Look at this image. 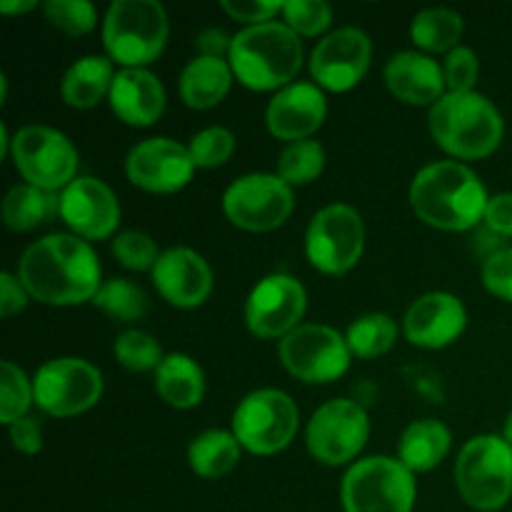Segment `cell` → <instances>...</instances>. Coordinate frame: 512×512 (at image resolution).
I'll use <instances>...</instances> for the list:
<instances>
[{"label":"cell","instance_id":"cell-1","mask_svg":"<svg viewBox=\"0 0 512 512\" xmlns=\"http://www.w3.org/2000/svg\"><path fill=\"white\" fill-rule=\"evenodd\" d=\"M18 278L33 300L68 308L95 300L100 263L95 250L78 235H45L18 260Z\"/></svg>","mask_w":512,"mask_h":512},{"label":"cell","instance_id":"cell-2","mask_svg":"<svg viewBox=\"0 0 512 512\" xmlns=\"http://www.w3.org/2000/svg\"><path fill=\"white\" fill-rule=\"evenodd\" d=\"M488 190L483 180L458 160H440L418 170L410 185V205L430 228L463 233L485 218Z\"/></svg>","mask_w":512,"mask_h":512},{"label":"cell","instance_id":"cell-3","mask_svg":"<svg viewBox=\"0 0 512 512\" xmlns=\"http://www.w3.org/2000/svg\"><path fill=\"white\" fill-rule=\"evenodd\" d=\"M235 78L250 90H283L303 68V40L290 25H248L233 35L228 58Z\"/></svg>","mask_w":512,"mask_h":512},{"label":"cell","instance_id":"cell-4","mask_svg":"<svg viewBox=\"0 0 512 512\" xmlns=\"http://www.w3.org/2000/svg\"><path fill=\"white\" fill-rule=\"evenodd\" d=\"M430 133L448 155L460 160L488 158L500 148L505 120L493 100L480 93H445L430 108Z\"/></svg>","mask_w":512,"mask_h":512},{"label":"cell","instance_id":"cell-5","mask_svg":"<svg viewBox=\"0 0 512 512\" xmlns=\"http://www.w3.org/2000/svg\"><path fill=\"white\" fill-rule=\"evenodd\" d=\"M168 13L158 0H115L103 20L108 58L123 68H145L168 43Z\"/></svg>","mask_w":512,"mask_h":512},{"label":"cell","instance_id":"cell-6","mask_svg":"<svg viewBox=\"0 0 512 512\" xmlns=\"http://www.w3.org/2000/svg\"><path fill=\"white\" fill-rule=\"evenodd\" d=\"M455 485L470 508L495 512L512 498V445L500 435L468 440L455 460Z\"/></svg>","mask_w":512,"mask_h":512},{"label":"cell","instance_id":"cell-7","mask_svg":"<svg viewBox=\"0 0 512 512\" xmlns=\"http://www.w3.org/2000/svg\"><path fill=\"white\" fill-rule=\"evenodd\" d=\"M345 512H413L415 478L400 460H358L340 485Z\"/></svg>","mask_w":512,"mask_h":512},{"label":"cell","instance_id":"cell-8","mask_svg":"<svg viewBox=\"0 0 512 512\" xmlns=\"http://www.w3.org/2000/svg\"><path fill=\"white\" fill-rule=\"evenodd\" d=\"M300 413L288 393L263 388L250 393L233 413V435L248 453L275 455L293 443Z\"/></svg>","mask_w":512,"mask_h":512},{"label":"cell","instance_id":"cell-9","mask_svg":"<svg viewBox=\"0 0 512 512\" xmlns=\"http://www.w3.org/2000/svg\"><path fill=\"white\" fill-rule=\"evenodd\" d=\"M10 158L28 185L63 193L78 173V150L48 125H25L10 140Z\"/></svg>","mask_w":512,"mask_h":512},{"label":"cell","instance_id":"cell-10","mask_svg":"<svg viewBox=\"0 0 512 512\" xmlns=\"http://www.w3.org/2000/svg\"><path fill=\"white\" fill-rule=\"evenodd\" d=\"M365 250V225L353 205L333 203L313 215L305 233L310 265L325 275H343L360 263Z\"/></svg>","mask_w":512,"mask_h":512},{"label":"cell","instance_id":"cell-11","mask_svg":"<svg viewBox=\"0 0 512 512\" xmlns=\"http://www.w3.org/2000/svg\"><path fill=\"white\" fill-rule=\"evenodd\" d=\"M283 368L310 385H325L343 378L350 368L348 340L330 325L303 323L278 345Z\"/></svg>","mask_w":512,"mask_h":512},{"label":"cell","instance_id":"cell-12","mask_svg":"<svg viewBox=\"0 0 512 512\" xmlns=\"http://www.w3.org/2000/svg\"><path fill=\"white\" fill-rule=\"evenodd\" d=\"M103 375L80 358H55L40 365L33 378L35 405L53 418H73L95 408L103 395Z\"/></svg>","mask_w":512,"mask_h":512},{"label":"cell","instance_id":"cell-13","mask_svg":"<svg viewBox=\"0 0 512 512\" xmlns=\"http://www.w3.org/2000/svg\"><path fill=\"white\" fill-rule=\"evenodd\" d=\"M293 188L278 173H250L230 183L223 195V210L235 228L268 233L280 228L293 213Z\"/></svg>","mask_w":512,"mask_h":512},{"label":"cell","instance_id":"cell-14","mask_svg":"<svg viewBox=\"0 0 512 512\" xmlns=\"http://www.w3.org/2000/svg\"><path fill=\"white\" fill-rule=\"evenodd\" d=\"M370 435L368 413L355 400H330L320 405L308 423L305 443L318 463L338 468L350 463L365 448Z\"/></svg>","mask_w":512,"mask_h":512},{"label":"cell","instance_id":"cell-15","mask_svg":"<svg viewBox=\"0 0 512 512\" xmlns=\"http://www.w3.org/2000/svg\"><path fill=\"white\" fill-rule=\"evenodd\" d=\"M305 308H308V293L293 275L275 273L260 280L248 295L245 303V323L255 338L283 340L285 335L300 328Z\"/></svg>","mask_w":512,"mask_h":512},{"label":"cell","instance_id":"cell-16","mask_svg":"<svg viewBox=\"0 0 512 512\" xmlns=\"http://www.w3.org/2000/svg\"><path fill=\"white\" fill-rule=\"evenodd\" d=\"M373 43L360 28H340L325 35L310 55V73L318 88L330 93L353 90L368 75Z\"/></svg>","mask_w":512,"mask_h":512},{"label":"cell","instance_id":"cell-17","mask_svg":"<svg viewBox=\"0 0 512 512\" xmlns=\"http://www.w3.org/2000/svg\"><path fill=\"white\" fill-rule=\"evenodd\" d=\"M130 183L148 193H178L193 180L195 163L185 145L173 138H148L135 145L125 158Z\"/></svg>","mask_w":512,"mask_h":512},{"label":"cell","instance_id":"cell-18","mask_svg":"<svg viewBox=\"0 0 512 512\" xmlns=\"http://www.w3.org/2000/svg\"><path fill=\"white\" fill-rule=\"evenodd\" d=\"M60 218L78 238L103 240L118 230L120 205L108 185L85 175L60 193Z\"/></svg>","mask_w":512,"mask_h":512},{"label":"cell","instance_id":"cell-19","mask_svg":"<svg viewBox=\"0 0 512 512\" xmlns=\"http://www.w3.org/2000/svg\"><path fill=\"white\" fill-rule=\"evenodd\" d=\"M153 285L175 308H198L213 293V270L200 253L190 248H168L150 270Z\"/></svg>","mask_w":512,"mask_h":512},{"label":"cell","instance_id":"cell-20","mask_svg":"<svg viewBox=\"0 0 512 512\" xmlns=\"http://www.w3.org/2000/svg\"><path fill=\"white\" fill-rule=\"evenodd\" d=\"M468 310L453 293H428L415 300L403 320V333L418 348L440 350L463 335Z\"/></svg>","mask_w":512,"mask_h":512},{"label":"cell","instance_id":"cell-21","mask_svg":"<svg viewBox=\"0 0 512 512\" xmlns=\"http://www.w3.org/2000/svg\"><path fill=\"white\" fill-rule=\"evenodd\" d=\"M328 115V100L323 88L315 83H290L288 88L278 90L265 110L268 130L280 140H308Z\"/></svg>","mask_w":512,"mask_h":512},{"label":"cell","instance_id":"cell-22","mask_svg":"<svg viewBox=\"0 0 512 512\" xmlns=\"http://www.w3.org/2000/svg\"><path fill=\"white\" fill-rule=\"evenodd\" d=\"M385 85L408 105H435L445 95V73L438 60L420 50H403L385 63Z\"/></svg>","mask_w":512,"mask_h":512},{"label":"cell","instance_id":"cell-23","mask_svg":"<svg viewBox=\"0 0 512 512\" xmlns=\"http://www.w3.org/2000/svg\"><path fill=\"white\" fill-rule=\"evenodd\" d=\"M108 98L113 113L135 128L153 125L165 110L163 83L145 68H123L115 73Z\"/></svg>","mask_w":512,"mask_h":512},{"label":"cell","instance_id":"cell-24","mask_svg":"<svg viewBox=\"0 0 512 512\" xmlns=\"http://www.w3.org/2000/svg\"><path fill=\"white\" fill-rule=\"evenodd\" d=\"M233 68H230L228 60L223 58H198L190 60L188 65L180 73V98L188 108L195 110H208L215 108L225 100V95L230 93V85H233Z\"/></svg>","mask_w":512,"mask_h":512},{"label":"cell","instance_id":"cell-25","mask_svg":"<svg viewBox=\"0 0 512 512\" xmlns=\"http://www.w3.org/2000/svg\"><path fill=\"white\" fill-rule=\"evenodd\" d=\"M155 390L170 408L190 410L203 403L205 373L190 355L170 353L155 370Z\"/></svg>","mask_w":512,"mask_h":512},{"label":"cell","instance_id":"cell-26","mask_svg":"<svg viewBox=\"0 0 512 512\" xmlns=\"http://www.w3.org/2000/svg\"><path fill=\"white\" fill-rule=\"evenodd\" d=\"M453 435L440 420L425 418L408 425L398 443V460L410 473H428L438 468L450 453Z\"/></svg>","mask_w":512,"mask_h":512},{"label":"cell","instance_id":"cell-27","mask_svg":"<svg viewBox=\"0 0 512 512\" xmlns=\"http://www.w3.org/2000/svg\"><path fill=\"white\" fill-rule=\"evenodd\" d=\"M113 63L103 55H85L78 58L63 75L60 83V95L70 108L88 110L95 108L105 95H110L113 85Z\"/></svg>","mask_w":512,"mask_h":512},{"label":"cell","instance_id":"cell-28","mask_svg":"<svg viewBox=\"0 0 512 512\" xmlns=\"http://www.w3.org/2000/svg\"><path fill=\"white\" fill-rule=\"evenodd\" d=\"M60 213V193L35 188V185H15L3 200V220L13 233H25L48 223Z\"/></svg>","mask_w":512,"mask_h":512},{"label":"cell","instance_id":"cell-29","mask_svg":"<svg viewBox=\"0 0 512 512\" xmlns=\"http://www.w3.org/2000/svg\"><path fill=\"white\" fill-rule=\"evenodd\" d=\"M240 448L243 445L228 430H205V433H200L190 443L188 463L193 473L200 475V478H223V475H228L238 465Z\"/></svg>","mask_w":512,"mask_h":512},{"label":"cell","instance_id":"cell-30","mask_svg":"<svg viewBox=\"0 0 512 512\" xmlns=\"http://www.w3.org/2000/svg\"><path fill=\"white\" fill-rule=\"evenodd\" d=\"M410 38L425 53H450L463 38V18L450 8L420 10L410 25Z\"/></svg>","mask_w":512,"mask_h":512},{"label":"cell","instance_id":"cell-31","mask_svg":"<svg viewBox=\"0 0 512 512\" xmlns=\"http://www.w3.org/2000/svg\"><path fill=\"white\" fill-rule=\"evenodd\" d=\"M350 353L358 358H380L398 340V323L385 313H368L355 320L345 333Z\"/></svg>","mask_w":512,"mask_h":512},{"label":"cell","instance_id":"cell-32","mask_svg":"<svg viewBox=\"0 0 512 512\" xmlns=\"http://www.w3.org/2000/svg\"><path fill=\"white\" fill-rule=\"evenodd\" d=\"M93 305L118 323H133L148 313V295L133 280L113 278L100 285Z\"/></svg>","mask_w":512,"mask_h":512},{"label":"cell","instance_id":"cell-33","mask_svg":"<svg viewBox=\"0 0 512 512\" xmlns=\"http://www.w3.org/2000/svg\"><path fill=\"white\" fill-rule=\"evenodd\" d=\"M325 168V150L318 140H298L290 143L278 158V175L285 183L308 185L323 173Z\"/></svg>","mask_w":512,"mask_h":512},{"label":"cell","instance_id":"cell-34","mask_svg":"<svg viewBox=\"0 0 512 512\" xmlns=\"http://www.w3.org/2000/svg\"><path fill=\"white\" fill-rule=\"evenodd\" d=\"M30 403H35V395L28 375L13 360H3L0 363V420L10 425L25 418Z\"/></svg>","mask_w":512,"mask_h":512},{"label":"cell","instance_id":"cell-35","mask_svg":"<svg viewBox=\"0 0 512 512\" xmlns=\"http://www.w3.org/2000/svg\"><path fill=\"white\" fill-rule=\"evenodd\" d=\"M115 360L123 368L133 370V373H145V370H158L163 363V353H160L158 340L145 330H125L115 338L113 345Z\"/></svg>","mask_w":512,"mask_h":512},{"label":"cell","instance_id":"cell-36","mask_svg":"<svg viewBox=\"0 0 512 512\" xmlns=\"http://www.w3.org/2000/svg\"><path fill=\"white\" fill-rule=\"evenodd\" d=\"M43 13L50 20V25L63 30L65 35H73V38L88 35L98 23L95 5L88 0H48L43 5Z\"/></svg>","mask_w":512,"mask_h":512},{"label":"cell","instance_id":"cell-37","mask_svg":"<svg viewBox=\"0 0 512 512\" xmlns=\"http://www.w3.org/2000/svg\"><path fill=\"white\" fill-rule=\"evenodd\" d=\"M113 255L128 270H153L160 258L158 243L143 230H123L113 238Z\"/></svg>","mask_w":512,"mask_h":512},{"label":"cell","instance_id":"cell-38","mask_svg":"<svg viewBox=\"0 0 512 512\" xmlns=\"http://www.w3.org/2000/svg\"><path fill=\"white\" fill-rule=\"evenodd\" d=\"M195 168H220L235 153V135L228 128H205L193 135L188 145Z\"/></svg>","mask_w":512,"mask_h":512},{"label":"cell","instance_id":"cell-39","mask_svg":"<svg viewBox=\"0 0 512 512\" xmlns=\"http://www.w3.org/2000/svg\"><path fill=\"white\" fill-rule=\"evenodd\" d=\"M283 18L285 25H290L295 33L313 38L328 30L333 8L325 0H290V3H283Z\"/></svg>","mask_w":512,"mask_h":512},{"label":"cell","instance_id":"cell-40","mask_svg":"<svg viewBox=\"0 0 512 512\" xmlns=\"http://www.w3.org/2000/svg\"><path fill=\"white\" fill-rule=\"evenodd\" d=\"M443 73L448 93H473L480 75V60L475 55V50L465 48V45H458L455 50H450L443 63Z\"/></svg>","mask_w":512,"mask_h":512},{"label":"cell","instance_id":"cell-41","mask_svg":"<svg viewBox=\"0 0 512 512\" xmlns=\"http://www.w3.org/2000/svg\"><path fill=\"white\" fill-rule=\"evenodd\" d=\"M483 283L495 298L512 303V248H500L488 255L483 265Z\"/></svg>","mask_w":512,"mask_h":512},{"label":"cell","instance_id":"cell-42","mask_svg":"<svg viewBox=\"0 0 512 512\" xmlns=\"http://www.w3.org/2000/svg\"><path fill=\"white\" fill-rule=\"evenodd\" d=\"M220 8L233 20L248 25L270 23L278 13H283V3H268V0H223Z\"/></svg>","mask_w":512,"mask_h":512},{"label":"cell","instance_id":"cell-43","mask_svg":"<svg viewBox=\"0 0 512 512\" xmlns=\"http://www.w3.org/2000/svg\"><path fill=\"white\" fill-rule=\"evenodd\" d=\"M483 223L498 238H512V193H498L488 200Z\"/></svg>","mask_w":512,"mask_h":512},{"label":"cell","instance_id":"cell-44","mask_svg":"<svg viewBox=\"0 0 512 512\" xmlns=\"http://www.w3.org/2000/svg\"><path fill=\"white\" fill-rule=\"evenodd\" d=\"M8 433L10 440H13V448L18 450V453L35 455L43 448V428H40V423L33 415H25V418L10 423Z\"/></svg>","mask_w":512,"mask_h":512},{"label":"cell","instance_id":"cell-45","mask_svg":"<svg viewBox=\"0 0 512 512\" xmlns=\"http://www.w3.org/2000/svg\"><path fill=\"white\" fill-rule=\"evenodd\" d=\"M28 300L30 295L28 290H25V285L20 283L18 275H0V315H3V318L20 313V310L28 305Z\"/></svg>","mask_w":512,"mask_h":512},{"label":"cell","instance_id":"cell-46","mask_svg":"<svg viewBox=\"0 0 512 512\" xmlns=\"http://www.w3.org/2000/svg\"><path fill=\"white\" fill-rule=\"evenodd\" d=\"M195 48L200 50V55L205 58H230V48H233V38H230L225 30L220 28H208L195 38Z\"/></svg>","mask_w":512,"mask_h":512},{"label":"cell","instance_id":"cell-47","mask_svg":"<svg viewBox=\"0 0 512 512\" xmlns=\"http://www.w3.org/2000/svg\"><path fill=\"white\" fill-rule=\"evenodd\" d=\"M33 8H38V3H35V0H20V3H10V0H5V3H0V10H3L5 15L30 13Z\"/></svg>","mask_w":512,"mask_h":512},{"label":"cell","instance_id":"cell-48","mask_svg":"<svg viewBox=\"0 0 512 512\" xmlns=\"http://www.w3.org/2000/svg\"><path fill=\"white\" fill-rule=\"evenodd\" d=\"M505 440H508V443L512 445V410H510V415H508V420H505V435H503Z\"/></svg>","mask_w":512,"mask_h":512}]
</instances>
